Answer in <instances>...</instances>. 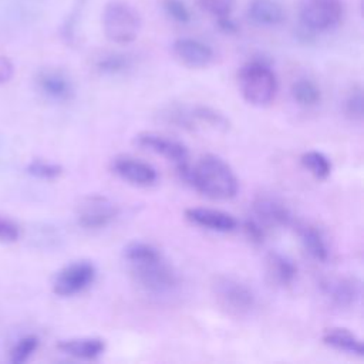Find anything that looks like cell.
<instances>
[{
	"mask_svg": "<svg viewBox=\"0 0 364 364\" xmlns=\"http://www.w3.org/2000/svg\"><path fill=\"white\" fill-rule=\"evenodd\" d=\"M179 176L195 191L210 199H230L236 196L239 188L237 178L229 164L213 154L200 156Z\"/></svg>",
	"mask_w": 364,
	"mask_h": 364,
	"instance_id": "6da1fadb",
	"label": "cell"
},
{
	"mask_svg": "<svg viewBox=\"0 0 364 364\" xmlns=\"http://www.w3.org/2000/svg\"><path fill=\"white\" fill-rule=\"evenodd\" d=\"M243 100L255 107L272 104L277 94V78L273 70L263 61L245 64L237 75Z\"/></svg>",
	"mask_w": 364,
	"mask_h": 364,
	"instance_id": "7a4b0ae2",
	"label": "cell"
},
{
	"mask_svg": "<svg viewBox=\"0 0 364 364\" xmlns=\"http://www.w3.org/2000/svg\"><path fill=\"white\" fill-rule=\"evenodd\" d=\"M102 28L108 40L117 44L132 43L141 30V16L128 1L111 0L102 13Z\"/></svg>",
	"mask_w": 364,
	"mask_h": 364,
	"instance_id": "3957f363",
	"label": "cell"
},
{
	"mask_svg": "<svg viewBox=\"0 0 364 364\" xmlns=\"http://www.w3.org/2000/svg\"><path fill=\"white\" fill-rule=\"evenodd\" d=\"M210 289L216 304L229 316L245 317L256 304V297L252 289L233 276H215L210 282Z\"/></svg>",
	"mask_w": 364,
	"mask_h": 364,
	"instance_id": "277c9868",
	"label": "cell"
},
{
	"mask_svg": "<svg viewBox=\"0 0 364 364\" xmlns=\"http://www.w3.org/2000/svg\"><path fill=\"white\" fill-rule=\"evenodd\" d=\"M131 274L135 283L146 293L154 296H164L172 293L179 283V277L172 266H169L162 255L131 263Z\"/></svg>",
	"mask_w": 364,
	"mask_h": 364,
	"instance_id": "5b68a950",
	"label": "cell"
},
{
	"mask_svg": "<svg viewBox=\"0 0 364 364\" xmlns=\"http://www.w3.org/2000/svg\"><path fill=\"white\" fill-rule=\"evenodd\" d=\"M299 18L304 30L323 33L334 28L343 17L341 0H299Z\"/></svg>",
	"mask_w": 364,
	"mask_h": 364,
	"instance_id": "8992f818",
	"label": "cell"
},
{
	"mask_svg": "<svg viewBox=\"0 0 364 364\" xmlns=\"http://www.w3.org/2000/svg\"><path fill=\"white\" fill-rule=\"evenodd\" d=\"M97 276L90 260H77L60 269L53 279V291L60 297L75 296L88 289Z\"/></svg>",
	"mask_w": 364,
	"mask_h": 364,
	"instance_id": "52a82bcc",
	"label": "cell"
},
{
	"mask_svg": "<svg viewBox=\"0 0 364 364\" xmlns=\"http://www.w3.org/2000/svg\"><path fill=\"white\" fill-rule=\"evenodd\" d=\"M135 144L138 146H141L142 149L151 151V152L161 155L165 159L171 161L173 164L178 175H181L191 165L189 151L178 139L169 138V136L158 134V132L145 131V132H139L135 135Z\"/></svg>",
	"mask_w": 364,
	"mask_h": 364,
	"instance_id": "ba28073f",
	"label": "cell"
},
{
	"mask_svg": "<svg viewBox=\"0 0 364 364\" xmlns=\"http://www.w3.org/2000/svg\"><path fill=\"white\" fill-rule=\"evenodd\" d=\"M118 216V206L102 195H88L77 206V222L84 229H101Z\"/></svg>",
	"mask_w": 364,
	"mask_h": 364,
	"instance_id": "9c48e42d",
	"label": "cell"
},
{
	"mask_svg": "<svg viewBox=\"0 0 364 364\" xmlns=\"http://www.w3.org/2000/svg\"><path fill=\"white\" fill-rule=\"evenodd\" d=\"M253 219H256L267 232L270 229L291 225L293 218L289 208L276 196L260 193L252 203Z\"/></svg>",
	"mask_w": 364,
	"mask_h": 364,
	"instance_id": "30bf717a",
	"label": "cell"
},
{
	"mask_svg": "<svg viewBox=\"0 0 364 364\" xmlns=\"http://www.w3.org/2000/svg\"><path fill=\"white\" fill-rule=\"evenodd\" d=\"M111 169L117 176L135 186L146 188L155 185L158 181V173L154 166L128 155L115 156L111 162Z\"/></svg>",
	"mask_w": 364,
	"mask_h": 364,
	"instance_id": "8fae6325",
	"label": "cell"
},
{
	"mask_svg": "<svg viewBox=\"0 0 364 364\" xmlns=\"http://www.w3.org/2000/svg\"><path fill=\"white\" fill-rule=\"evenodd\" d=\"M38 91L48 100L67 102L74 97V84L71 78L58 68H43L36 77Z\"/></svg>",
	"mask_w": 364,
	"mask_h": 364,
	"instance_id": "7c38bea8",
	"label": "cell"
},
{
	"mask_svg": "<svg viewBox=\"0 0 364 364\" xmlns=\"http://www.w3.org/2000/svg\"><path fill=\"white\" fill-rule=\"evenodd\" d=\"M172 53L176 60L189 68H205L215 58L213 50L196 38H178L172 44Z\"/></svg>",
	"mask_w": 364,
	"mask_h": 364,
	"instance_id": "4fadbf2b",
	"label": "cell"
},
{
	"mask_svg": "<svg viewBox=\"0 0 364 364\" xmlns=\"http://www.w3.org/2000/svg\"><path fill=\"white\" fill-rule=\"evenodd\" d=\"M323 290L330 297L331 303L340 309L354 306L363 291L361 280L355 276L333 277L323 282Z\"/></svg>",
	"mask_w": 364,
	"mask_h": 364,
	"instance_id": "5bb4252c",
	"label": "cell"
},
{
	"mask_svg": "<svg viewBox=\"0 0 364 364\" xmlns=\"http://www.w3.org/2000/svg\"><path fill=\"white\" fill-rule=\"evenodd\" d=\"M185 218L193 225L220 233L232 232L237 228V220L230 213L212 208H188L185 210Z\"/></svg>",
	"mask_w": 364,
	"mask_h": 364,
	"instance_id": "9a60e30c",
	"label": "cell"
},
{
	"mask_svg": "<svg viewBox=\"0 0 364 364\" xmlns=\"http://www.w3.org/2000/svg\"><path fill=\"white\" fill-rule=\"evenodd\" d=\"M246 14L259 27H276L286 18V11L277 0H250Z\"/></svg>",
	"mask_w": 364,
	"mask_h": 364,
	"instance_id": "2e32d148",
	"label": "cell"
},
{
	"mask_svg": "<svg viewBox=\"0 0 364 364\" xmlns=\"http://www.w3.org/2000/svg\"><path fill=\"white\" fill-rule=\"evenodd\" d=\"M264 269L267 279L273 284L282 287L291 284L297 274V266L294 262L280 252L267 253L264 259Z\"/></svg>",
	"mask_w": 364,
	"mask_h": 364,
	"instance_id": "e0dca14e",
	"label": "cell"
},
{
	"mask_svg": "<svg viewBox=\"0 0 364 364\" xmlns=\"http://www.w3.org/2000/svg\"><path fill=\"white\" fill-rule=\"evenodd\" d=\"M303 249L316 260L326 262L330 256V249L324 233L313 223L300 222L296 225Z\"/></svg>",
	"mask_w": 364,
	"mask_h": 364,
	"instance_id": "ac0fdd59",
	"label": "cell"
},
{
	"mask_svg": "<svg viewBox=\"0 0 364 364\" xmlns=\"http://www.w3.org/2000/svg\"><path fill=\"white\" fill-rule=\"evenodd\" d=\"M57 348L74 358L80 360H94L100 357L105 350V343L98 337H80V338H67L61 340L57 344Z\"/></svg>",
	"mask_w": 364,
	"mask_h": 364,
	"instance_id": "d6986e66",
	"label": "cell"
},
{
	"mask_svg": "<svg viewBox=\"0 0 364 364\" xmlns=\"http://www.w3.org/2000/svg\"><path fill=\"white\" fill-rule=\"evenodd\" d=\"M321 340L326 346H328L334 350L344 351V353L358 355V357H363V354H364V346H363L361 340L346 327L326 328L321 336Z\"/></svg>",
	"mask_w": 364,
	"mask_h": 364,
	"instance_id": "ffe728a7",
	"label": "cell"
},
{
	"mask_svg": "<svg viewBox=\"0 0 364 364\" xmlns=\"http://www.w3.org/2000/svg\"><path fill=\"white\" fill-rule=\"evenodd\" d=\"M189 112H191V118L193 121L195 129L198 127H208L213 131L226 132L230 128L229 118L223 112L215 109L213 107L199 104V105L189 107Z\"/></svg>",
	"mask_w": 364,
	"mask_h": 364,
	"instance_id": "44dd1931",
	"label": "cell"
},
{
	"mask_svg": "<svg viewBox=\"0 0 364 364\" xmlns=\"http://www.w3.org/2000/svg\"><path fill=\"white\" fill-rule=\"evenodd\" d=\"M290 94L294 102L304 108L316 107L321 100V91L318 85L309 78H299L291 84Z\"/></svg>",
	"mask_w": 364,
	"mask_h": 364,
	"instance_id": "7402d4cb",
	"label": "cell"
},
{
	"mask_svg": "<svg viewBox=\"0 0 364 364\" xmlns=\"http://www.w3.org/2000/svg\"><path fill=\"white\" fill-rule=\"evenodd\" d=\"M132 65V60L127 54L105 53L95 61V68L104 75H118L127 73Z\"/></svg>",
	"mask_w": 364,
	"mask_h": 364,
	"instance_id": "603a6c76",
	"label": "cell"
},
{
	"mask_svg": "<svg viewBox=\"0 0 364 364\" xmlns=\"http://www.w3.org/2000/svg\"><path fill=\"white\" fill-rule=\"evenodd\" d=\"M300 162L304 169H307L316 179L324 181L331 173V162L330 159L320 151L311 149L306 151L300 156Z\"/></svg>",
	"mask_w": 364,
	"mask_h": 364,
	"instance_id": "cb8c5ba5",
	"label": "cell"
},
{
	"mask_svg": "<svg viewBox=\"0 0 364 364\" xmlns=\"http://www.w3.org/2000/svg\"><path fill=\"white\" fill-rule=\"evenodd\" d=\"M159 255H161V252L155 246H152L146 242H141V240L129 242L122 250V256L128 262V264L148 260V259L156 257Z\"/></svg>",
	"mask_w": 364,
	"mask_h": 364,
	"instance_id": "d4e9b609",
	"label": "cell"
},
{
	"mask_svg": "<svg viewBox=\"0 0 364 364\" xmlns=\"http://www.w3.org/2000/svg\"><path fill=\"white\" fill-rule=\"evenodd\" d=\"M38 347V338L33 334L21 337L10 350V361L13 364L26 363Z\"/></svg>",
	"mask_w": 364,
	"mask_h": 364,
	"instance_id": "484cf974",
	"label": "cell"
},
{
	"mask_svg": "<svg viewBox=\"0 0 364 364\" xmlns=\"http://www.w3.org/2000/svg\"><path fill=\"white\" fill-rule=\"evenodd\" d=\"M27 172L37 179L53 181V179H57L63 173V166L58 164H54V162L43 161V159H33L27 165Z\"/></svg>",
	"mask_w": 364,
	"mask_h": 364,
	"instance_id": "4316f807",
	"label": "cell"
},
{
	"mask_svg": "<svg viewBox=\"0 0 364 364\" xmlns=\"http://www.w3.org/2000/svg\"><path fill=\"white\" fill-rule=\"evenodd\" d=\"M344 112L353 121H361L364 112V98L361 87L355 85L344 100Z\"/></svg>",
	"mask_w": 364,
	"mask_h": 364,
	"instance_id": "83f0119b",
	"label": "cell"
},
{
	"mask_svg": "<svg viewBox=\"0 0 364 364\" xmlns=\"http://www.w3.org/2000/svg\"><path fill=\"white\" fill-rule=\"evenodd\" d=\"M196 1L203 11H206L208 14L216 18L230 16L236 4V0H196Z\"/></svg>",
	"mask_w": 364,
	"mask_h": 364,
	"instance_id": "f1b7e54d",
	"label": "cell"
},
{
	"mask_svg": "<svg viewBox=\"0 0 364 364\" xmlns=\"http://www.w3.org/2000/svg\"><path fill=\"white\" fill-rule=\"evenodd\" d=\"M165 13L175 21L186 24L191 21V11L182 0H164Z\"/></svg>",
	"mask_w": 364,
	"mask_h": 364,
	"instance_id": "f546056e",
	"label": "cell"
},
{
	"mask_svg": "<svg viewBox=\"0 0 364 364\" xmlns=\"http://www.w3.org/2000/svg\"><path fill=\"white\" fill-rule=\"evenodd\" d=\"M243 233L246 236V239L253 243V245H262L264 242V237H266V233L267 230L253 218H249L243 222Z\"/></svg>",
	"mask_w": 364,
	"mask_h": 364,
	"instance_id": "4dcf8cb0",
	"label": "cell"
},
{
	"mask_svg": "<svg viewBox=\"0 0 364 364\" xmlns=\"http://www.w3.org/2000/svg\"><path fill=\"white\" fill-rule=\"evenodd\" d=\"M20 237V228L7 218L0 216V242L13 243Z\"/></svg>",
	"mask_w": 364,
	"mask_h": 364,
	"instance_id": "1f68e13d",
	"label": "cell"
},
{
	"mask_svg": "<svg viewBox=\"0 0 364 364\" xmlns=\"http://www.w3.org/2000/svg\"><path fill=\"white\" fill-rule=\"evenodd\" d=\"M14 74V65L9 57L0 55V85L10 81Z\"/></svg>",
	"mask_w": 364,
	"mask_h": 364,
	"instance_id": "d6a6232c",
	"label": "cell"
}]
</instances>
